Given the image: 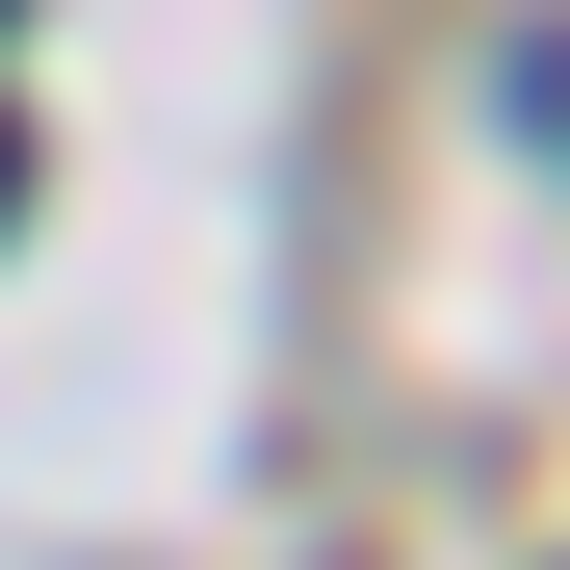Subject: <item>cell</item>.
I'll list each match as a JSON object with an SVG mask.
<instances>
[{"instance_id":"obj_1","label":"cell","mask_w":570,"mask_h":570,"mask_svg":"<svg viewBox=\"0 0 570 570\" xmlns=\"http://www.w3.org/2000/svg\"><path fill=\"white\" fill-rule=\"evenodd\" d=\"M0 208H27V130H0Z\"/></svg>"}]
</instances>
